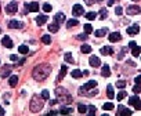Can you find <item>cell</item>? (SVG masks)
<instances>
[{
	"label": "cell",
	"instance_id": "6da1fadb",
	"mask_svg": "<svg viewBox=\"0 0 141 116\" xmlns=\"http://www.w3.org/2000/svg\"><path fill=\"white\" fill-rule=\"evenodd\" d=\"M51 73V66L49 64H40V65L33 68V72H32V76H33L35 80L38 82H43L44 79L49 78V75Z\"/></svg>",
	"mask_w": 141,
	"mask_h": 116
},
{
	"label": "cell",
	"instance_id": "7a4b0ae2",
	"mask_svg": "<svg viewBox=\"0 0 141 116\" xmlns=\"http://www.w3.org/2000/svg\"><path fill=\"white\" fill-rule=\"evenodd\" d=\"M55 99H57V102H61V104H72L73 101V98H72V95L68 93L66 89H64V87H57L55 89Z\"/></svg>",
	"mask_w": 141,
	"mask_h": 116
},
{
	"label": "cell",
	"instance_id": "3957f363",
	"mask_svg": "<svg viewBox=\"0 0 141 116\" xmlns=\"http://www.w3.org/2000/svg\"><path fill=\"white\" fill-rule=\"evenodd\" d=\"M44 104H43V98H40V95L35 94L33 97H32L31 99V104H29V109L32 112H35V113H38V112H40L43 109Z\"/></svg>",
	"mask_w": 141,
	"mask_h": 116
},
{
	"label": "cell",
	"instance_id": "277c9868",
	"mask_svg": "<svg viewBox=\"0 0 141 116\" xmlns=\"http://www.w3.org/2000/svg\"><path fill=\"white\" fill-rule=\"evenodd\" d=\"M129 105H134V108L137 111H140V108H141V102H140V97L138 95H133V97L129 98Z\"/></svg>",
	"mask_w": 141,
	"mask_h": 116
},
{
	"label": "cell",
	"instance_id": "5b68a950",
	"mask_svg": "<svg viewBox=\"0 0 141 116\" xmlns=\"http://www.w3.org/2000/svg\"><path fill=\"white\" fill-rule=\"evenodd\" d=\"M18 11V3L17 2H11L10 4L6 6V13L7 14H14Z\"/></svg>",
	"mask_w": 141,
	"mask_h": 116
},
{
	"label": "cell",
	"instance_id": "8992f818",
	"mask_svg": "<svg viewBox=\"0 0 141 116\" xmlns=\"http://www.w3.org/2000/svg\"><path fill=\"white\" fill-rule=\"evenodd\" d=\"M83 13H84V9L82 4H75L73 9H72V14L75 17H80V15H83Z\"/></svg>",
	"mask_w": 141,
	"mask_h": 116
},
{
	"label": "cell",
	"instance_id": "52a82bcc",
	"mask_svg": "<svg viewBox=\"0 0 141 116\" xmlns=\"http://www.w3.org/2000/svg\"><path fill=\"white\" fill-rule=\"evenodd\" d=\"M127 15H137L140 13V6H137V4H131V6H129L127 7Z\"/></svg>",
	"mask_w": 141,
	"mask_h": 116
},
{
	"label": "cell",
	"instance_id": "ba28073f",
	"mask_svg": "<svg viewBox=\"0 0 141 116\" xmlns=\"http://www.w3.org/2000/svg\"><path fill=\"white\" fill-rule=\"evenodd\" d=\"M25 7H26V10L29 11V13H36V11H39V3H36V2L26 3Z\"/></svg>",
	"mask_w": 141,
	"mask_h": 116
},
{
	"label": "cell",
	"instance_id": "9c48e42d",
	"mask_svg": "<svg viewBox=\"0 0 141 116\" xmlns=\"http://www.w3.org/2000/svg\"><path fill=\"white\" fill-rule=\"evenodd\" d=\"M118 115L119 116H124V115H133V111H130L129 108H124L123 105H119L118 106Z\"/></svg>",
	"mask_w": 141,
	"mask_h": 116
},
{
	"label": "cell",
	"instance_id": "30bf717a",
	"mask_svg": "<svg viewBox=\"0 0 141 116\" xmlns=\"http://www.w3.org/2000/svg\"><path fill=\"white\" fill-rule=\"evenodd\" d=\"M88 64H90L93 68H97V66L101 65V59L98 57H95V55H93V57H90V59H88Z\"/></svg>",
	"mask_w": 141,
	"mask_h": 116
},
{
	"label": "cell",
	"instance_id": "8fae6325",
	"mask_svg": "<svg viewBox=\"0 0 141 116\" xmlns=\"http://www.w3.org/2000/svg\"><path fill=\"white\" fill-rule=\"evenodd\" d=\"M11 69H13V68H11V65H4L2 68V78H7V76H10L11 75Z\"/></svg>",
	"mask_w": 141,
	"mask_h": 116
},
{
	"label": "cell",
	"instance_id": "7c38bea8",
	"mask_svg": "<svg viewBox=\"0 0 141 116\" xmlns=\"http://www.w3.org/2000/svg\"><path fill=\"white\" fill-rule=\"evenodd\" d=\"M108 39H109V42H111V43H115V42H119L120 39H122V36H120L119 32H112Z\"/></svg>",
	"mask_w": 141,
	"mask_h": 116
},
{
	"label": "cell",
	"instance_id": "4fadbf2b",
	"mask_svg": "<svg viewBox=\"0 0 141 116\" xmlns=\"http://www.w3.org/2000/svg\"><path fill=\"white\" fill-rule=\"evenodd\" d=\"M2 44L4 46V47H7V49H11L14 44H13V40L9 37V36H4V37L2 39Z\"/></svg>",
	"mask_w": 141,
	"mask_h": 116
},
{
	"label": "cell",
	"instance_id": "5bb4252c",
	"mask_svg": "<svg viewBox=\"0 0 141 116\" xmlns=\"http://www.w3.org/2000/svg\"><path fill=\"white\" fill-rule=\"evenodd\" d=\"M83 87V90L84 91H87V90H91V89H95L97 87V82L95 80H90V82H87L84 86H82Z\"/></svg>",
	"mask_w": 141,
	"mask_h": 116
},
{
	"label": "cell",
	"instance_id": "9a60e30c",
	"mask_svg": "<svg viewBox=\"0 0 141 116\" xmlns=\"http://www.w3.org/2000/svg\"><path fill=\"white\" fill-rule=\"evenodd\" d=\"M100 53H101L102 55H111L112 53H114V49H112L111 46H104V47H101Z\"/></svg>",
	"mask_w": 141,
	"mask_h": 116
},
{
	"label": "cell",
	"instance_id": "2e32d148",
	"mask_svg": "<svg viewBox=\"0 0 141 116\" xmlns=\"http://www.w3.org/2000/svg\"><path fill=\"white\" fill-rule=\"evenodd\" d=\"M9 26L11 28V29H19V28H22L24 26V24L22 22H19V21H15V19H13V21H10L9 22Z\"/></svg>",
	"mask_w": 141,
	"mask_h": 116
},
{
	"label": "cell",
	"instance_id": "e0dca14e",
	"mask_svg": "<svg viewBox=\"0 0 141 116\" xmlns=\"http://www.w3.org/2000/svg\"><path fill=\"white\" fill-rule=\"evenodd\" d=\"M138 32H140V26L137 25V24H136V25H133V26L127 28V33L129 35H137Z\"/></svg>",
	"mask_w": 141,
	"mask_h": 116
},
{
	"label": "cell",
	"instance_id": "ac0fdd59",
	"mask_svg": "<svg viewBox=\"0 0 141 116\" xmlns=\"http://www.w3.org/2000/svg\"><path fill=\"white\" fill-rule=\"evenodd\" d=\"M47 19H49L47 15H39V17H36V24H38L39 26H42L43 24L47 22Z\"/></svg>",
	"mask_w": 141,
	"mask_h": 116
},
{
	"label": "cell",
	"instance_id": "d6986e66",
	"mask_svg": "<svg viewBox=\"0 0 141 116\" xmlns=\"http://www.w3.org/2000/svg\"><path fill=\"white\" fill-rule=\"evenodd\" d=\"M54 21L58 22V24H62L64 21H65V14L64 13H57L54 15Z\"/></svg>",
	"mask_w": 141,
	"mask_h": 116
},
{
	"label": "cell",
	"instance_id": "ffe728a7",
	"mask_svg": "<svg viewBox=\"0 0 141 116\" xmlns=\"http://www.w3.org/2000/svg\"><path fill=\"white\" fill-rule=\"evenodd\" d=\"M60 113H62V115H69V113H72L73 112V108H71V106H61V109L58 111Z\"/></svg>",
	"mask_w": 141,
	"mask_h": 116
},
{
	"label": "cell",
	"instance_id": "44dd1931",
	"mask_svg": "<svg viewBox=\"0 0 141 116\" xmlns=\"http://www.w3.org/2000/svg\"><path fill=\"white\" fill-rule=\"evenodd\" d=\"M101 76H102V78H109V76H111V69H109V66H108V65H104L102 66Z\"/></svg>",
	"mask_w": 141,
	"mask_h": 116
},
{
	"label": "cell",
	"instance_id": "7402d4cb",
	"mask_svg": "<svg viewBox=\"0 0 141 116\" xmlns=\"http://www.w3.org/2000/svg\"><path fill=\"white\" fill-rule=\"evenodd\" d=\"M58 29H60V24L55 22V21L49 25V30L51 32V33H55V32H58Z\"/></svg>",
	"mask_w": 141,
	"mask_h": 116
},
{
	"label": "cell",
	"instance_id": "603a6c76",
	"mask_svg": "<svg viewBox=\"0 0 141 116\" xmlns=\"http://www.w3.org/2000/svg\"><path fill=\"white\" fill-rule=\"evenodd\" d=\"M66 71H68L66 65L61 66V71H60V75H58V78H57V82H60V80H61V79H64V78H65V75H66Z\"/></svg>",
	"mask_w": 141,
	"mask_h": 116
},
{
	"label": "cell",
	"instance_id": "cb8c5ba5",
	"mask_svg": "<svg viewBox=\"0 0 141 116\" xmlns=\"http://www.w3.org/2000/svg\"><path fill=\"white\" fill-rule=\"evenodd\" d=\"M9 83H10V86H11V87H15V86H17V83H18V76H17V75L10 76Z\"/></svg>",
	"mask_w": 141,
	"mask_h": 116
},
{
	"label": "cell",
	"instance_id": "d4e9b609",
	"mask_svg": "<svg viewBox=\"0 0 141 116\" xmlns=\"http://www.w3.org/2000/svg\"><path fill=\"white\" fill-rule=\"evenodd\" d=\"M107 95H108V98L112 99V98H115V93H114V87H112L111 84H108L107 87Z\"/></svg>",
	"mask_w": 141,
	"mask_h": 116
},
{
	"label": "cell",
	"instance_id": "484cf974",
	"mask_svg": "<svg viewBox=\"0 0 141 116\" xmlns=\"http://www.w3.org/2000/svg\"><path fill=\"white\" fill-rule=\"evenodd\" d=\"M107 32H108L107 28H102V29L95 30V37H102V36H105V35H107Z\"/></svg>",
	"mask_w": 141,
	"mask_h": 116
},
{
	"label": "cell",
	"instance_id": "4316f807",
	"mask_svg": "<svg viewBox=\"0 0 141 116\" xmlns=\"http://www.w3.org/2000/svg\"><path fill=\"white\" fill-rule=\"evenodd\" d=\"M82 76H83V73H82V71H80V69H73V71H72V78L80 79Z\"/></svg>",
	"mask_w": 141,
	"mask_h": 116
},
{
	"label": "cell",
	"instance_id": "83f0119b",
	"mask_svg": "<svg viewBox=\"0 0 141 116\" xmlns=\"http://www.w3.org/2000/svg\"><path fill=\"white\" fill-rule=\"evenodd\" d=\"M78 24H79L78 19L72 18V19H69V21H66V28H73V26L78 25Z\"/></svg>",
	"mask_w": 141,
	"mask_h": 116
},
{
	"label": "cell",
	"instance_id": "f1b7e54d",
	"mask_svg": "<svg viewBox=\"0 0 141 116\" xmlns=\"http://www.w3.org/2000/svg\"><path fill=\"white\" fill-rule=\"evenodd\" d=\"M140 53H141V50H140V47L137 46V44H136L134 47H131V54H133V57H138Z\"/></svg>",
	"mask_w": 141,
	"mask_h": 116
},
{
	"label": "cell",
	"instance_id": "f546056e",
	"mask_svg": "<svg viewBox=\"0 0 141 116\" xmlns=\"http://www.w3.org/2000/svg\"><path fill=\"white\" fill-rule=\"evenodd\" d=\"M80 51L84 53V54H88V53H91V47L88 44H83L82 47H80Z\"/></svg>",
	"mask_w": 141,
	"mask_h": 116
},
{
	"label": "cell",
	"instance_id": "4dcf8cb0",
	"mask_svg": "<svg viewBox=\"0 0 141 116\" xmlns=\"http://www.w3.org/2000/svg\"><path fill=\"white\" fill-rule=\"evenodd\" d=\"M95 112H97V108H95L94 105H88L87 106V113L93 116V115H95Z\"/></svg>",
	"mask_w": 141,
	"mask_h": 116
},
{
	"label": "cell",
	"instance_id": "1f68e13d",
	"mask_svg": "<svg viewBox=\"0 0 141 116\" xmlns=\"http://www.w3.org/2000/svg\"><path fill=\"white\" fill-rule=\"evenodd\" d=\"M42 42L44 43V44H50L51 43V36L50 35H43L42 36Z\"/></svg>",
	"mask_w": 141,
	"mask_h": 116
},
{
	"label": "cell",
	"instance_id": "d6a6232c",
	"mask_svg": "<svg viewBox=\"0 0 141 116\" xmlns=\"http://www.w3.org/2000/svg\"><path fill=\"white\" fill-rule=\"evenodd\" d=\"M18 51H19L21 54H28V53H29V49H28L25 44H22V46L18 47Z\"/></svg>",
	"mask_w": 141,
	"mask_h": 116
},
{
	"label": "cell",
	"instance_id": "836d02e7",
	"mask_svg": "<svg viewBox=\"0 0 141 116\" xmlns=\"http://www.w3.org/2000/svg\"><path fill=\"white\" fill-rule=\"evenodd\" d=\"M114 104H111V102H107V104H104V105H102V109L104 111H112V109H114Z\"/></svg>",
	"mask_w": 141,
	"mask_h": 116
},
{
	"label": "cell",
	"instance_id": "e575fe53",
	"mask_svg": "<svg viewBox=\"0 0 141 116\" xmlns=\"http://www.w3.org/2000/svg\"><path fill=\"white\" fill-rule=\"evenodd\" d=\"M78 111H79V113H86L87 112V106L86 105H83V104H79V106H78Z\"/></svg>",
	"mask_w": 141,
	"mask_h": 116
},
{
	"label": "cell",
	"instance_id": "d590c367",
	"mask_svg": "<svg viewBox=\"0 0 141 116\" xmlns=\"http://www.w3.org/2000/svg\"><path fill=\"white\" fill-rule=\"evenodd\" d=\"M107 17H108L107 9H101V10H100V18H101V19H105Z\"/></svg>",
	"mask_w": 141,
	"mask_h": 116
},
{
	"label": "cell",
	"instance_id": "8d00e7d4",
	"mask_svg": "<svg viewBox=\"0 0 141 116\" xmlns=\"http://www.w3.org/2000/svg\"><path fill=\"white\" fill-rule=\"evenodd\" d=\"M83 28H84V33H87V35H90L91 32H93V26L90 25V24H86Z\"/></svg>",
	"mask_w": 141,
	"mask_h": 116
},
{
	"label": "cell",
	"instance_id": "74e56055",
	"mask_svg": "<svg viewBox=\"0 0 141 116\" xmlns=\"http://www.w3.org/2000/svg\"><path fill=\"white\" fill-rule=\"evenodd\" d=\"M51 9H53V7H51L50 3H44V4H43V11H44V13H50Z\"/></svg>",
	"mask_w": 141,
	"mask_h": 116
},
{
	"label": "cell",
	"instance_id": "f35d334b",
	"mask_svg": "<svg viewBox=\"0 0 141 116\" xmlns=\"http://www.w3.org/2000/svg\"><path fill=\"white\" fill-rule=\"evenodd\" d=\"M126 84H127V83L124 80H118V82H116V87H118V89H124Z\"/></svg>",
	"mask_w": 141,
	"mask_h": 116
},
{
	"label": "cell",
	"instance_id": "ab89813d",
	"mask_svg": "<svg viewBox=\"0 0 141 116\" xmlns=\"http://www.w3.org/2000/svg\"><path fill=\"white\" fill-rule=\"evenodd\" d=\"M95 13H93V11H90V13H87L86 15H84V17H86L87 19H90V21H93V19H95Z\"/></svg>",
	"mask_w": 141,
	"mask_h": 116
},
{
	"label": "cell",
	"instance_id": "60d3db41",
	"mask_svg": "<svg viewBox=\"0 0 141 116\" xmlns=\"http://www.w3.org/2000/svg\"><path fill=\"white\" fill-rule=\"evenodd\" d=\"M126 91H120V93H118V95H116V98H118V101H122V99L126 97Z\"/></svg>",
	"mask_w": 141,
	"mask_h": 116
},
{
	"label": "cell",
	"instance_id": "b9f144b4",
	"mask_svg": "<svg viewBox=\"0 0 141 116\" xmlns=\"http://www.w3.org/2000/svg\"><path fill=\"white\" fill-rule=\"evenodd\" d=\"M42 98H43V99H49V98H50L49 90H43V91H42Z\"/></svg>",
	"mask_w": 141,
	"mask_h": 116
},
{
	"label": "cell",
	"instance_id": "7bdbcfd3",
	"mask_svg": "<svg viewBox=\"0 0 141 116\" xmlns=\"http://www.w3.org/2000/svg\"><path fill=\"white\" fill-rule=\"evenodd\" d=\"M65 61H66V62H73V59H72V54H71V53H65Z\"/></svg>",
	"mask_w": 141,
	"mask_h": 116
},
{
	"label": "cell",
	"instance_id": "ee69618b",
	"mask_svg": "<svg viewBox=\"0 0 141 116\" xmlns=\"http://www.w3.org/2000/svg\"><path fill=\"white\" fill-rule=\"evenodd\" d=\"M84 2H86L87 6H93V4H95V3L101 2V0H84Z\"/></svg>",
	"mask_w": 141,
	"mask_h": 116
},
{
	"label": "cell",
	"instance_id": "f6af8a7d",
	"mask_svg": "<svg viewBox=\"0 0 141 116\" xmlns=\"http://www.w3.org/2000/svg\"><path fill=\"white\" fill-rule=\"evenodd\" d=\"M122 13H123L122 7H116V9H115V14L116 15H122Z\"/></svg>",
	"mask_w": 141,
	"mask_h": 116
},
{
	"label": "cell",
	"instance_id": "bcb514c9",
	"mask_svg": "<svg viewBox=\"0 0 141 116\" xmlns=\"http://www.w3.org/2000/svg\"><path fill=\"white\" fill-rule=\"evenodd\" d=\"M78 39H79V40H86V39H87V33H82V35H78Z\"/></svg>",
	"mask_w": 141,
	"mask_h": 116
},
{
	"label": "cell",
	"instance_id": "7dc6e473",
	"mask_svg": "<svg viewBox=\"0 0 141 116\" xmlns=\"http://www.w3.org/2000/svg\"><path fill=\"white\" fill-rule=\"evenodd\" d=\"M97 94H98V90L95 89V90H91V91H90V93H88L87 95H88V97H93V95H97Z\"/></svg>",
	"mask_w": 141,
	"mask_h": 116
},
{
	"label": "cell",
	"instance_id": "c3c4849f",
	"mask_svg": "<svg viewBox=\"0 0 141 116\" xmlns=\"http://www.w3.org/2000/svg\"><path fill=\"white\" fill-rule=\"evenodd\" d=\"M140 90H141V87H140V84H136L134 87H133V91L137 94V93H140Z\"/></svg>",
	"mask_w": 141,
	"mask_h": 116
},
{
	"label": "cell",
	"instance_id": "681fc988",
	"mask_svg": "<svg viewBox=\"0 0 141 116\" xmlns=\"http://www.w3.org/2000/svg\"><path fill=\"white\" fill-rule=\"evenodd\" d=\"M124 53H126V49H122V51H120V54L118 55V59H122V58H123V55H124Z\"/></svg>",
	"mask_w": 141,
	"mask_h": 116
},
{
	"label": "cell",
	"instance_id": "f907efd6",
	"mask_svg": "<svg viewBox=\"0 0 141 116\" xmlns=\"http://www.w3.org/2000/svg\"><path fill=\"white\" fill-rule=\"evenodd\" d=\"M10 59H11V61H14V62H17L18 61V55H10Z\"/></svg>",
	"mask_w": 141,
	"mask_h": 116
},
{
	"label": "cell",
	"instance_id": "816d5d0a",
	"mask_svg": "<svg viewBox=\"0 0 141 116\" xmlns=\"http://www.w3.org/2000/svg\"><path fill=\"white\" fill-rule=\"evenodd\" d=\"M134 82H136V84H140V82H141V76H137V78L134 79Z\"/></svg>",
	"mask_w": 141,
	"mask_h": 116
},
{
	"label": "cell",
	"instance_id": "f5cc1de1",
	"mask_svg": "<svg viewBox=\"0 0 141 116\" xmlns=\"http://www.w3.org/2000/svg\"><path fill=\"white\" fill-rule=\"evenodd\" d=\"M58 113H60L58 111H50L49 112V115H58Z\"/></svg>",
	"mask_w": 141,
	"mask_h": 116
},
{
	"label": "cell",
	"instance_id": "db71d44e",
	"mask_svg": "<svg viewBox=\"0 0 141 116\" xmlns=\"http://www.w3.org/2000/svg\"><path fill=\"white\" fill-rule=\"evenodd\" d=\"M136 44H137L136 42H130V43H129V47H130V49H131V47H134Z\"/></svg>",
	"mask_w": 141,
	"mask_h": 116
},
{
	"label": "cell",
	"instance_id": "11a10c76",
	"mask_svg": "<svg viewBox=\"0 0 141 116\" xmlns=\"http://www.w3.org/2000/svg\"><path fill=\"white\" fill-rule=\"evenodd\" d=\"M6 112H4V109H3V106H0V116H3Z\"/></svg>",
	"mask_w": 141,
	"mask_h": 116
},
{
	"label": "cell",
	"instance_id": "9f6ffc18",
	"mask_svg": "<svg viewBox=\"0 0 141 116\" xmlns=\"http://www.w3.org/2000/svg\"><path fill=\"white\" fill-rule=\"evenodd\" d=\"M55 104H57V99H51V101H50V105H51V106L55 105Z\"/></svg>",
	"mask_w": 141,
	"mask_h": 116
},
{
	"label": "cell",
	"instance_id": "6f0895ef",
	"mask_svg": "<svg viewBox=\"0 0 141 116\" xmlns=\"http://www.w3.org/2000/svg\"><path fill=\"white\" fill-rule=\"evenodd\" d=\"M115 0H108V6H114Z\"/></svg>",
	"mask_w": 141,
	"mask_h": 116
},
{
	"label": "cell",
	"instance_id": "680465c9",
	"mask_svg": "<svg viewBox=\"0 0 141 116\" xmlns=\"http://www.w3.org/2000/svg\"><path fill=\"white\" fill-rule=\"evenodd\" d=\"M82 73H83L84 76H87V75H88V71H83V72H82Z\"/></svg>",
	"mask_w": 141,
	"mask_h": 116
},
{
	"label": "cell",
	"instance_id": "91938a15",
	"mask_svg": "<svg viewBox=\"0 0 141 116\" xmlns=\"http://www.w3.org/2000/svg\"><path fill=\"white\" fill-rule=\"evenodd\" d=\"M0 32H2V29H0Z\"/></svg>",
	"mask_w": 141,
	"mask_h": 116
}]
</instances>
